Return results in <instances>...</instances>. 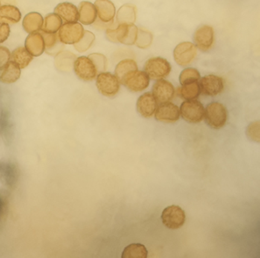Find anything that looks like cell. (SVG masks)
Segmentation results:
<instances>
[{
	"mask_svg": "<svg viewBox=\"0 0 260 258\" xmlns=\"http://www.w3.org/2000/svg\"><path fill=\"white\" fill-rule=\"evenodd\" d=\"M21 69L14 62L10 61L0 73V81L7 84L14 83L20 78Z\"/></svg>",
	"mask_w": 260,
	"mask_h": 258,
	"instance_id": "cell-22",
	"label": "cell"
},
{
	"mask_svg": "<svg viewBox=\"0 0 260 258\" xmlns=\"http://www.w3.org/2000/svg\"><path fill=\"white\" fill-rule=\"evenodd\" d=\"M154 114L156 121L162 123H175L180 118L179 107L170 101L160 103Z\"/></svg>",
	"mask_w": 260,
	"mask_h": 258,
	"instance_id": "cell-13",
	"label": "cell"
},
{
	"mask_svg": "<svg viewBox=\"0 0 260 258\" xmlns=\"http://www.w3.org/2000/svg\"><path fill=\"white\" fill-rule=\"evenodd\" d=\"M199 86L201 92L207 96H216L224 89L223 79L214 75L206 76L201 79Z\"/></svg>",
	"mask_w": 260,
	"mask_h": 258,
	"instance_id": "cell-10",
	"label": "cell"
},
{
	"mask_svg": "<svg viewBox=\"0 0 260 258\" xmlns=\"http://www.w3.org/2000/svg\"><path fill=\"white\" fill-rule=\"evenodd\" d=\"M171 71L170 63L162 57H153L149 59L144 65V72L149 78L158 80L168 77Z\"/></svg>",
	"mask_w": 260,
	"mask_h": 258,
	"instance_id": "cell-3",
	"label": "cell"
},
{
	"mask_svg": "<svg viewBox=\"0 0 260 258\" xmlns=\"http://www.w3.org/2000/svg\"><path fill=\"white\" fill-rule=\"evenodd\" d=\"M205 118L207 124L216 130L222 128L228 120L226 107L218 102L210 103L205 109Z\"/></svg>",
	"mask_w": 260,
	"mask_h": 258,
	"instance_id": "cell-2",
	"label": "cell"
},
{
	"mask_svg": "<svg viewBox=\"0 0 260 258\" xmlns=\"http://www.w3.org/2000/svg\"><path fill=\"white\" fill-rule=\"evenodd\" d=\"M176 90L171 83L161 79L154 83L152 89V94L156 102L165 103L171 101L175 96Z\"/></svg>",
	"mask_w": 260,
	"mask_h": 258,
	"instance_id": "cell-12",
	"label": "cell"
},
{
	"mask_svg": "<svg viewBox=\"0 0 260 258\" xmlns=\"http://www.w3.org/2000/svg\"><path fill=\"white\" fill-rule=\"evenodd\" d=\"M121 83L131 92H140L148 87L150 78L144 71L136 70L127 76Z\"/></svg>",
	"mask_w": 260,
	"mask_h": 258,
	"instance_id": "cell-11",
	"label": "cell"
},
{
	"mask_svg": "<svg viewBox=\"0 0 260 258\" xmlns=\"http://www.w3.org/2000/svg\"><path fill=\"white\" fill-rule=\"evenodd\" d=\"M152 41H153V35L151 33L142 28H139L138 30V35L135 42L137 46L141 48H148L151 45Z\"/></svg>",
	"mask_w": 260,
	"mask_h": 258,
	"instance_id": "cell-32",
	"label": "cell"
},
{
	"mask_svg": "<svg viewBox=\"0 0 260 258\" xmlns=\"http://www.w3.org/2000/svg\"><path fill=\"white\" fill-rule=\"evenodd\" d=\"M136 20V8L135 6L127 4L123 6L117 14V21L119 24H134Z\"/></svg>",
	"mask_w": 260,
	"mask_h": 258,
	"instance_id": "cell-26",
	"label": "cell"
},
{
	"mask_svg": "<svg viewBox=\"0 0 260 258\" xmlns=\"http://www.w3.org/2000/svg\"><path fill=\"white\" fill-rule=\"evenodd\" d=\"M179 112L182 118L187 122L198 124L204 119L205 107L200 101L190 100L184 101L181 104Z\"/></svg>",
	"mask_w": 260,
	"mask_h": 258,
	"instance_id": "cell-4",
	"label": "cell"
},
{
	"mask_svg": "<svg viewBox=\"0 0 260 258\" xmlns=\"http://www.w3.org/2000/svg\"><path fill=\"white\" fill-rule=\"evenodd\" d=\"M178 93L181 98L185 101L196 100L200 95L201 89L199 83L198 82L190 83V84L183 85L182 87L178 89Z\"/></svg>",
	"mask_w": 260,
	"mask_h": 258,
	"instance_id": "cell-27",
	"label": "cell"
},
{
	"mask_svg": "<svg viewBox=\"0 0 260 258\" xmlns=\"http://www.w3.org/2000/svg\"><path fill=\"white\" fill-rule=\"evenodd\" d=\"M157 107V102L150 92H146L141 95L137 101V110L144 118H151Z\"/></svg>",
	"mask_w": 260,
	"mask_h": 258,
	"instance_id": "cell-15",
	"label": "cell"
},
{
	"mask_svg": "<svg viewBox=\"0 0 260 258\" xmlns=\"http://www.w3.org/2000/svg\"><path fill=\"white\" fill-rule=\"evenodd\" d=\"M25 48L33 57H39L45 51V41L42 33L30 34L25 40Z\"/></svg>",
	"mask_w": 260,
	"mask_h": 258,
	"instance_id": "cell-16",
	"label": "cell"
},
{
	"mask_svg": "<svg viewBox=\"0 0 260 258\" xmlns=\"http://www.w3.org/2000/svg\"><path fill=\"white\" fill-rule=\"evenodd\" d=\"M214 39V30L208 25L200 27L194 32V45L202 51H209L212 48Z\"/></svg>",
	"mask_w": 260,
	"mask_h": 258,
	"instance_id": "cell-14",
	"label": "cell"
},
{
	"mask_svg": "<svg viewBox=\"0 0 260 258\" xmlns=\"http://www.w3.org/2000/svg\"><path fill=\"white\" fill-rule=\"evenodd\" d=\"M89 58L92 60V63L95 65L98 73L103 72L107 68V59L103 54H92L89 56Z\"/></svg>",
	"mask_w": 260,
	"mask_h": 258,
	"instance_id": "cell-33",
	"label": "cell"
},
{
	"mask_svg": "<svg viewBox=\"0 0 260 258\" xmlns=\"http://www.w3.org/2000/svg\"><path fill=\"white\" fill-rule=\"evenodd\" d=\"M247 136L253 141H259V123H252L247 127Z\"/></svg>",
	"mask_w": 260,
	"mask_h": 258,
	"instance_id": "cell-34",
	"label": "cell"
},
{
	"mask_svg": "<svg viewBox=\"0 0 260 258\" xmlns=\"http://www.w3.org/2000/svg\"><path fill=\"white\" fill-rule=\"evenodd\" d=\"M22 14L17 7L5 5L0 7V23L16 24L20 21Z\"/></svg>",
	"mask_w": 260,
	"mask_h": 258,
	"instance_id": "cell-20",
	"label": "cell"
},
{
	"mask_svg": "<svg viewBox=\"0 0 260 258\" xmlns=\"http://www.w3.org/2000/svg\"><path fill=\"white\" fill-rule=\"evenodd\" d=\"M42 36L44 38L45 45V51L48 54H51V51H60L61 46V42L59 40L58 34L57 33L49 34L42 31Z\"/></svg>",
	"mask_w": 260,
	"mask_h": 258,
	"instance_id": "cell-29",
	"label": "cell"
},
{
	"mask_svg": "<svg viewBox=\"0 0 260 258\" xmlns=\"http://www.w3.org/2000/svg\"><path fill=\"white\" fill-rule=\"evenodd\" d=\"M97 16L105 23L112 22L115 16V7L110 0H96L95 3Z\"/></svg>",
	"mask_w": 260,
	"mask_h": 258,
	"instance_id": "cell-18",
	"label": "cell"
},
{
	"mask_svg": "<svg viewBox=\"0 0 260 258\" xmlns=\"http://www.w3.org/2000/svg\"><path fill=\"white\" fill-rule=\"evenodd\" d=\"M32 60L33 56L23 47L16 48L10 56V60L14 62L20 69H24L28 66Z\"/></svg>",
	"mask_w": 260,
	"mask_h": 258,
	"instance_id": "cell-24",
	"label": "cell"
},
{
	"mask_svg": "<svg viewBox=\"0 0 260 258\" xmlns=\"http://www.w3.org/2000/svg\"><path fill=\"white\" fill-rule=\"evenodd\" d=\"M161 219L166 227L170 229H179L185 222V213L179 206L173 205L164 209Z\"/></svg>",
	"mask_w": 260,
	"mask_h": 258,
	"instance_id": "cell-6",
	"label": "cell"
},
{
	"mask_svg": "<svg viewBox=\"0 0 260 258\" xmlns=\"http://www.w3.org/2000/svg\"><path fill=\"white\" fill-rule=\"evenodd\" d=\"M174 59L178 64L185 66L190 64L197 55V48L191 42H182L175 48Z\"/></svg>",
	"mask_w": 260,
	"mask_h": 258,
	"instance_id": "cell-9",
	"label": "cell"
},
{
	"mask_svg": "<svg viewBox=\"0 0 260 258\" xmlns=\"http://www.w3.org/2000/svg\"><path fill=\"white\" fill-rule=\"evenodd\" d=\"M79 21L83 25H89L96 20L97 11L95 5L89 2H82L79 7Z\"/></svg>",
	"mask_w": 260,
	"mask_h": 258,
	"instance_id": "cell-19",
	"label": "cell"
},
{
	"mask_svg": "<svg viewBox=\"0 0 260 258\" xmlns=\"http://www.w3.org/2000/svg\"><path fill=\"white\" fill-rule=\"evenodd\" d=\"M148 254L147 248L144 244H131L123 250L122 258H146Z\"/></svg>",
	"mask_w": 260,
	"mask_h": 258,
	"instance_id": "cell-28",
	"label": "cell"
},
{
	"mask_svg": "<svg viewBox=\"0 0 260 258\" xmlns=\"http://www.w3.org/2000/svg\"><path fill=\"white\" fill-rule=\"evenodd\" d=\"M58 38L64 45H75L84 34V28L78 22L66 23L62 25L59 30Z\"/></svg>",
	"mask_w": 260,
	"mask_h": 258,
	"instance_id": "cell-7",
	"label": "cell"
},
{
	"mask_svg": "<svg viewBox=\"0 0 260 258\" xmlns=\"http://www.w3.org/2000/svg\"><path fill=\"white\" fill-rule=\"evenodd\" d=\"M54 13L66 23L77 22L79 20L78 9L70 3L58 4L54 9Z\"/></svg>",
	"mask_w": 260,
	"mask_h": 258,
	"instance_id": "cell-17",
	"label": "cell"
},
{
	"mask_svg": "<svg viewBox=\"0 0 260 258\" xmlns=\"http://www.w3.org/2000/svg\"><path fill=\"white\" fill-rule=\"evenodd\" d=\"M200 80V73L194 68H187L181 72L179 82L182 86L198 82Z\"/></svg>",
	"mask_w": 260,
	"mask_h": 258,
	"instance_id": "cell-30",
	"label": "cell"
},
{
	"mask_svg": "<svg viewBox=\"0 0 260 258\" xmlns=\"http://www.w3.org/2000/svg\"><path fill=\"white\" fill-rule=\"evenodd\" d=\"M138 30L134 24H119L116 28H109L106 35L110 42L132 45L136 42Z\"/></svg>",
	"mask_w": 260,
	"mask_h": 258,
	"instance_id": "cell-1",
	"label": "cell"
},
{
	"mask_svg": "<svg viewBox=\"0 0 260 258\" xmlns=\"http://www.w3.org/2000/svg\"><path fill=\"white\" fill-rule=\"evenodd\" d=\"M96 86L102 95L114 97L120 90V82L110 72H100L97 75Z\"/></svg>",
	"mask_w": 260,
	"mask_h": 258,
	"instance_id": "cell-5",
	"label": "cell"
},
{
	"mask_svg": "<svg viewBox=\"0 0 260 258\" xmlns=\"http://www.w3.org/2000/svg\"><path fill=\"white\" fill-rule=\"evenodd\" d=\"M10 56L11 54L8 48L0 46V70H2L10 61Z\"/></svg>",
	"mask_w": 260,
	"mask_h": 258,
	"instance_id": "cell-35",
	"label": "cell"
},
{
	"mask_svg": "<svg viewBox=\"0 0 260 258\" xmlns=\"http://www.w3.org/2000/svg\"><path fill=\"white\" fill-rule=\"evenodd\" d=\"M138 70V65L135 60L132 59H126L122 60L117 65L115 68V77L118 79L120 83H122L123 80L135 71Z\"/></svg>",
	"mask_w": 260,
	"mask_h": 258,
	"instance_id": "cell-23",
	"label": "cell"
},
{
	"mask_svg": "<svg viewBox=\"0 0 260 258\" xmlns=\"http://www.w3.org/2000/svg\"><path fill=\"white\" fill-rule=\"evenodd\" d=\"M10 34V28L8 24L0 23V44L6 42Z\"/></svg>",
	"mask_w": 260,
	"mask_h": 258,
	"instance_id": "cell-36",
	"label": "cell"
},
{
	"mask_svg": "<svg viewBox=\"0 0 260 258\" xmlns=\"http://www.w3.org/2000/svg\"><path fill=\"white\" fill-rule=\"evenodd\" d=\"M76 75L83 81H92L98 75L96 68L89 57H78L74 63Z\"/></svg>",
	"mask_w": 260,
	"mask_h": 258,
	"instance_id": "cell-8",
	"label": "cell"
},
{
	"mask_svg": "<svg viewBox=\"0 0 260 258\" xmlns=\"http://www.w3.org/2000/svg\"><path fill=\"white\" fill-rule=\"evenodd\" d=\"M62 25H63L62 19L55 13H51L45 18L41 31L49 33V34H54L60 30Z\"/></svg>",
	"mask_w": 260,
	"mask_h": 258,
	"instance_id": "cell-25",
	"label": "cell"
},
{
	"mask_svg": "<svg viewBox=\"0 0 260 258\" xmlns=\"http://www.w3.org/2000/svg\"><path fill=\"white\" fill-rule=\"evenodd\" d=\"M95 42V35L90 31H84L82 39L74 45V48L79 52H85L91 48Z\"/></svg>",
	"mask_w": 260,
	"mask_h": 258,
	"instance_id": "cell-31",
	"label": "cell"
},
{
	"mask_svg": "<svg viewBox=\"0 0 260 258\" xmlns=\"http://www.w3.org/2000/svg\"><path fill=\"white\" fill-rule=\"evenodd\" d=\"M43 22L44 19L42 15L38 13H31L27 14L24 18L22 25L26 32L31 34V33L40 31L42 30Z\"/></svg>",
	"mask_w": 260,
	"mask_h": 258,
	"instance_id": "cell-21",
	"label": "cell"
}]
</instances>
